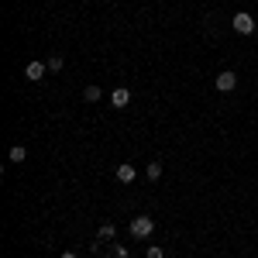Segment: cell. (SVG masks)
<instances>
[{"label":"cell","instance_id":"cell-15","mask_svg":"<svg viewBox=\"0 0 258 258\" xmlns=\"http://www.w3.org/2000/svg\"><path fill=\"white\" fill-rule=\"evenodd\" d=\"M103 258H117V255H103Z\"/></svg>","mask_w":258,"mask_h":258},{"label":"cell","instance_id":"cell-3","mask_svg":"<svg viewBox=\"0 0 258 258\" xmlns=\"http://www.w3.org/2000/svg\"><path fill=\"white\" fill-rule=\"evenodd\" d=\"M234 86H238V73H231V69H224V73L214 76V90H220V93H231Z\"/></svg>","mask_w":258,"mask_h":258},{"label":"cell","instance_id":"cell-10","mask_svg":"<svg viewBox=\"0 0 258 258\" xmlns=\"http://www.w3.org/2000/svg\"><path fill=\"white\" fill-rule=\"evenodd\" d=\"M7 159L14 162V165H21V162L28 159V152H24V145H14V148H11V155H7Z\"/></svg>","mask_w":258,"mask_h":258},{"label":"cell","instance_id":"cell-5","mask_svg":"<svg viewBox=\"0 0 258 258\" xmlns=\"http://www.w3.org/2000/svg\"><path fill=\"white\" fill-rule=\"evenodd\" d=\"M127 103H131V90H127V86H117V90L110 93V107H114V110H124Z\"/></svg>","mask_w":258,"mask_h":258},{"label":"cell","instance_id":"cell-12","mask_svg":"<svg viewBox=\"0 0 258 258\" xmlns=\"http://www.w3.org/2000/svg\"><path fill=\"white\" fill-rule=\"evenodd\" d=\"M145 258H165V251H162L159 244H148V251H145Z\"/></svg>","mask_w":258,"mask_h":258},{"label":"cell","instance_id":"cell-14","mask_svg":"<svg viewBox=\"0 0 258 258\" xmlns=\"http://www.w3.org/2000/svg\"><path fill=\"white\" fill-rule=\"evenodd\" d=\"M59 258H80V255H76V251H62Z\"/></svg>","mask_w":258,"mask_h":258},{"label":"cell","instance_id":"cell-9","mask_svg":"<svg viewBox=\"0 0 258 258\" xmlns=\"http://www.w3.org/2000/svg\"><path fill=\"white\" fill-rule=\"evenodd\" d=\"M100 97H103V90H100V86H86V90H83V100H86V103H97Z\"/></svg>","mask_w":258,"mask_h":258},{"label":"cell","instance_id":"cell-13","mask_svg":"<svg viewBox=\"0 0 258 258\" xmlns=\"http://www.w3.org/2000/svg\"><path fill=\"white\" fill-rule=\"evenodd\" d=\"M114 255L117 258H131V248H127V244H114Z\"/></svg>","mask_w":258,"mask_h":258},{"label":"cell","instance_id":"cell-8","mask_svg":"<svg viewBox=\"0 0 258 258\" xmlns=\"http://www.w3.org/2000/svg\"><path fill=\"white\" fill-rule=\"evenodd\" d=\"M145 176H148L152 182H155V179L162 176V159H152V162H148V169H145Z\"/></svg>","mask_w":258,"mask_h":258},{"label":"cell","instance_id":"cell-11","mask_svg":"<svg viewBox=\"0 0 258 258\" xmlns=\"http://www.w3.org/2000/svg\"><path fill=\"white\" fill-rule=\"evenodd\" d=\"M45 66H48V73H59L66 62H62V55H48V62H45Z\"/></svg>","mask_w":258,"mask_h":258},{"label":"cell","instance_id":"cell-2","mask_svg":"<svg viewBox=\"0 0 258 258\" xmlns=\"http://www.w3.org/2000/svg\"><path fill=\"white\" fill-rule=\"evenodd\" d=\"M231 28H234L238 35H255V18H251L248 11H238V14L231 18Z\"/></svg>","mask_w":258,"mask_h":258},{"label":"cell","instance_id":"cell-1","mask_svg":"<svg viewBox=\"0 0 258 258\" xmlns=\"http://www.w3.org/2000/svg\"><path fill=\"white\" fill-rule=\"evenodd\" d=\"M127 231H131L135 241H145V238L155 234V220L148 217V214H138V217H131V227H127Z\"/></svg>","mask_w":258,"mask_h":258},{"label":"cell","instance_id":"cell-7","mask_svg":"<svg viewBox=\"0 0 258 258\" xmlns=\"http://www.w3.org/2000/svg\"><path fill=\"white\" fill-rule=\"evenodd\" d=\"M97 238L100 241H114V238H117V227H114L110 220H103V224H100V231H97Z\"/></svg>","mask_w":258,"mask_h":258},{"label":"cell","instance_id":"cell-6","mask_svg":"<svg viewBox=\"0 0 258 258\" xmlns=\"http://www.w3.org/2000/svg\"><path fill=\"white\" fill-rule=\"evenodd\" d=\"M114 176H117V182H135V179H138V169H135L131 162H120Z\"/></svg>","mask_w":258,"mask_h":258},{"label":"cell","instance_id":"cell-4","mask_svg":"<svg viewBox=\"0 0 258 258\" xmlns=\"http://www.w3.org/2000/svg\"><path fill=\"white\" fill-rule=\"evenodd\" d=\"M45 73H48V66H45V62H28V66H24V80L28 83H41L45 80Z\"/></svg>","mask_w":258,"mask_h":258}]
</instances>
